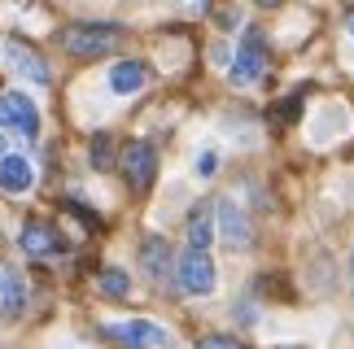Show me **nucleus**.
<instances>
[{"label":"nucleus","mask_w":354,"mask_h":349,"mask_svg":"<svg viewBox=\"0 0 354 349\" xmlns=\"http://www.w3.org/2000/svg\"><path fill=\"white\" fill-rule=\"evenodd\" d=\"M197 170H201V174H214V153H201V157H197Z\"/></svg>","instance_id":"obj_18"},{"label":"nucleus","mask_w":354,"mask_h":349,"mask_svg":"<svg viewBox=\"0 0 354 349\" xmlns=\"http://www.w3.org/2000/svg\"><path fill=\"white\" fill-rule=\"evenodd\" d=\"M5 57H9V66H13V70H18V74H26L31 83H48V79H53V74H48V61L39 57L35 48H22L18 39H5Z\"/></svg>","instance_id":"obj_11"},{"label":"nucleus","mask_w":354,"mask_h":349,"mask_svg":"<svg viewBox=\"0 0 354 349\" xmlns=\"http://www.w3.org/2000/svg\"><path fill=\"white\" fill-rule=\"evenodd\" d=\"M153 170H158V153L149 140H131L122 149V174H127L131 188H149L153 183Z\"/></svg>","instance_id":"obj_7"},{"label":"nucleus","mask_w":354,"mask_h":349,"mask_svg":"<svg viewBox=\"0 0 354 349\" xmlns=\"http://www.w3.org/2000/svg\"><path fill=\"white\" fill-rule=\"evenodd\" d=\"M101 292H105V297H127V292H131V279L122 275L118 266H105V271H101Z\"/></svg>","instance_id":"obj_14"},{"label":"nucleus","mask_w":354,"mask_h":349,"mask_svg":"<svg viewBox=\"0 0 354 349\" xmlns=\"http://www.w3.org/2000/svg\"><path fill=\"white\" fill-rule=\"evenodd\" d=\"M149 83V66L145 61H118L110 70V92L114 97H131V92H140Z\"/></svg>","instance_id":"obj_13"},{"label":"nucleus","mask_w":354,"mask_h":349,"mask_svg":"<svg viewBox=\"0 0 354 349\" xmlns=\"http://www.w3.org/2000/svg\"><path fill=\"white\" fill-rule=\"evenodd\" d=\"M263 74H267V39H263L258 26H250V31L241 35V48H236V57H232V74H227V79H232L236 88H250Z\"/></svg>","instance_id":"obj_3"},{"label":"nucleus","mask_w":354,"mask_h":349,"mask_svg":"<svg viewBox=\"0 0 354 349\" xmlns=\"http://www.w3.org/2000/svg\"><path fill=\"white\" fill-rule=\"evenodd\" d=\"M92 166H97V170H110V166H114L110 136H92Z\"/></svg>","instance_id":"obj_16"},{"label":"nucleus","mask_w":354,"mask_h":349,"mask_svg":"<svg viewBox=\"0 0 354 349\" xmlns=\"http://www.w3.org/2000/svg\"><path fill=\"white\" fill-rule=\"evenodd\" d=\"M31 183H35V170L26 162V153H0V192L26 197Z\"/></svg>","instance_id":"obj_8"},{"label":"nucleus","mask_w":354,"mask_h":349,"mask_svg":"<svg viewBox=\"0 0 354 349\" xmlns=\"http://www.w3.org/2000/svg\"><path fill=\"white\" fill-rule=\"evenodd\" d=\"M214 284H219V275H214L210 253L184 249L180 258H175V288H180L184 297H210Z\"/></svg>","instance_id":"obj_2"},{"label":"nucleus","mask_w":354,"mask_h":349,"mask_svg":"<svg viewBox=\"0 0 354 349\" xmlns=\"http://www.w3.org/2000/svg\"><path fill=\"white\" fill-rule=\"evenodd\" d=\"M18 240H22V249L31 253V258H57V253H66V240L53 232L48 223H26Z\"/></svg>","instance_id":"obj_10"},{"label":"nucleus","mask_w":354,"mask_h":349,"mask_svg":"<svg viewBox=\"0 0 354 349\" xmlns=\"http://www.w3.org/2000/svg\"><path fill=\"white\" fill-rule=\"evenodd\" d=\"M0 144H5V140H0Z\"/></svg>","instance_id":"obj_21"},{"label":"nucleus","mask_w":354,"mask_h":349,"mask_svg":"<svg viewBox=\"0 0 354 349\" xmlns=\"http://www.w3.org/2000/svg\"><path fill=\"white\" fill-rule=\"evenodd\" d=\"M346 26H350V35H354V13H350V18H346Z\"/></svg>","instance_id":"obj_19"},{"label":"nucleus","mask_w":354,"mask_h":349,"mask_svg":"<svg viewBox=\"0 0 354 349\" xmlns=\"http://www.w3.org/2000/svg\"><path fill=\"white\" fill-rule=\"evenodd\" d=\"M210 240H214V201H197L188 210V249L206 253Z\"/></svg>","instance_id":"obj_12"},{"label":"nucleus","mask_w":354,"mask_h":349,"mask_svg":"<svg viewBox=\"0 0 354 349\" xmlns=\"http://www.w3.org/2000/svg\"><path fill=\"white\" fill-rule=\"evenodd\" d=\"M110 337L127 341L131 349H167L171 345V332L149 323V319H127V323H110Z\"/></svg>","instance_id":"obj_6"},{"label":"nucleus","mask_w":354,"mask_h":349,"mask_svg":"<svg viewBox=\"0 0 354 349\" xmlns=\"http://www.w3.org/2000/svg\"><path fill=\"white\" fill-rule=\"evenodd\" d=\"M350 279H354V258H350Z\"/></svg>","instance_id":"obj_20"},{"label":"nucleus","mask_w":354,"mask_h":349,"mask_svg":"<svg viewBox=\"0 0 354 349\" xmlns=\"http://www.w3.org/2000/svg\"><path fill=\"white\" fill-rule=\"evenodd\" d=\"M140 266L145 275L153 279V284H167V279H175V262H171V245L162 236H149L145 249H140Z\"/></svg>","instance_id":"obj_9"},{"label":"nucleus","mask_w":354,"mask_h":349,"mask_svg":"<svg viewBox=\"0 0 354 349\" xmlns=\"http://www.w3.org/2000/svg\"><path fill=\"white\" fill-rule=\"evenodd\" d=\"M214 210H219V214H214V223H219L223 249H232V253H245V249H250V240H254L250 214H245V210L236 206V201H219Z\"/></svg>","instance_id":"obj_5"},{"label":"nucleus","mask_w":354,"mask_h":349,"mask_svg":"<svg viewBox=\"0 0 354 349\" xmlns=\"http://www.w3.org/2000/svg\"><path fill=\"white\" fill-rule=\"evenodd\" d=\"M0 127L18 131L22 140H35L39 136V110L26 92H0Z\"/></svg>","instance_id":"obj_4"},{"label":"nucleus","mask_w":354,"mask_h":349,"mask_svg":"<svg viewBox=\"0 0 354 349\" xmlns=\"http://www.w3.org/2000/svg\"><path fill=\"white\" fill-rule=\"evenodd\" d=\"M118 39L122 31L114 22H75V26H66L62 31V44L71 57H105V52H114L118 48Z\"/></svg>","instance_id":"obj_1"},{"label":"nucleus","mask_w":354,"mask_h":349,"mask_svg":"<svg viewBox=\"0 0 354 349\" xmlns=\"http://www.w3.org/2000/svg\"><path fill=\"white\" fill-rule=\"evenodd\" d=\"M197 349H245L236 337H223V332H214V337H201V345Z\"/></svg>","instance_id":"obj_17"},{"label":"nucleus","mask_w":354,"mask_h":349,"mask_svg":"<svg viewBox=\"0 0 354 349\" xmlns=\"http://www.w3.org/2000/svg\"><path fill=\"white\" fill-rule=\"evenodd\" d=\"M22 301H26V284L22 279H5V319H18Z\"/></svg>","instance_id":"obj_15"}]
</instances>
